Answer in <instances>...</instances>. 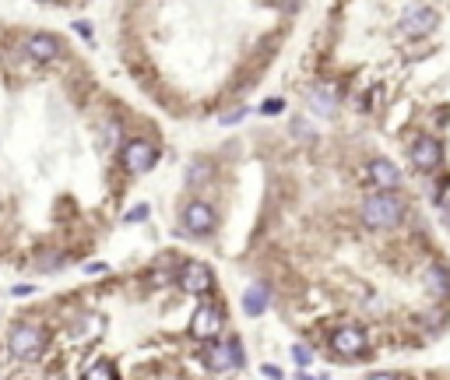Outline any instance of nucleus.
<instances>
[{"mask_svg": "<svg viewBox=\"0 0 450 380\" xmlns=\"http://www.w3.org/2000/svg\"><path fill=\"white\" fill-rule=\"evenodd\" d=\"M401 219H405V201L384 187L363 201V222L370 229H394Z\"/></svg>", "mask_w": 450, "mask_h": 380, "instance_id": "nucleus-1", "label": "nucleus"}, {"mask_svg": "<svg viewBox=\"0 0 450 380\" xmlns=\"http://www.w3.org/2000/svg\"><path fill=\"white\" fill-rule=\"evenodd\" d=\"M201 363L211 374H225V370L243 367L246 360H243V345L236 338H208L204 349H201Z\"/></svg>", "mask_w": 450, "mask_h": 380, "instance_id": "nucleus-2", "label": "nucleus"}, {"mask_svg": "<svg viewBox=\"0 0 450 380\" xmlns=\"http://www.w3.org/2000/svg\"><path fill=\"white\" fill-rule=\"evenodd\" d=\"M7 349H11V356L21 360V363L39 360L42 349H46V331L35 328V324H18V328L11 331V338H7Z\"/></svg>", "mask_w": 450, "mask_h": 380, "instance_id": "nucleus-3", "label": "nucleus"}, {"mask_svg": "<svg viewBox=\"0 0 450 380\" xmlns=\"http://www.w3.org/2000/svg\"><path fill=\"white\" fill-rule=\"evenodd\" d=\"M180 222H183V233H190V236H208V233H215V226H218V212H215L208 201H197V197H194V201L183 208Z\"/></svg>", "mask_w": 450, "mask_h": 380, "instance_id": "nucleus-4", "label": "nucleus"}, {"mask_svg": "<svg viewBox=\"0 0 450 380\" xmlns=\"http://www.w3.org/2000/svg\"><path fill=\"white\" fill-rule=\"evenodd\" d=\"M120 162H123L127 173H148V169L158 162V148H155L151 141H144V137H134V141L123 145Z\"/></svg>", "mask_w": 450, "mask_h": 380, "instance_id": "nucleus-5", "label": "nucleus"}, {"mask_svg": "<svg viewBox=\"0 0 450 380\" xmlns=\"http://www.w3.org/2000/svg\"><path fill=\"white\" fill-rule=\"evenodd\" d=\"M180 289L187 293V296H208L211 293V286H215V278H211V268L208 264H201V261H187L183 268H180Z\"/></svg>", "mask_w": 450, "mask_h": 380, "instance_id": "nucleus-6", "label": "nucleus"}, {"mask_svg": "<svg viewBox=\"0 0 450 380\" xmlns=\"http://www.w3.org/2000/svg\"><path fill=\"white\" fill-rule=\"evenodd\" d=\"M190 335H194L197 342H208V338H218V335H222V310H218V303L197 307V314H194V321H190Z\"/></svg>", "mask_w": 450, "mask_h": 380, "instance_id": "nucleus-7", "label": "nucleus"}, {"mask_svg": "<svg viewBox=\"0 0 450 380\" xmlns=\"http://www.w3.org/2000/svg\"><path fill=\"white\" fill-rule=\"evenodd\" d=\"M440 25V14L433 11V7H408L405 14H401V32L405 35H430L433 28Z\"/></svg>", "mask_w": 450, "mask_h": 380, "instance_id": "nucleus-8", "label": "nucleus"}, {"mask_svg": "<svg viewBox=\"0 0 450 380\" xmlns=\"http://www.w3.org/2000/svg\"><path fill=\"white\" fill-rule=\"evenodd\" d=\"M440 159H444V148H440L437 137H430V134L415 137V145H412V162H415V169L433 173V169L440 166Z\"/></svg>", "mask_w": 450, "mask_h": 380, "instance_id": "nucleus-9", "label": "nucleus"}, {"mask_svg": "<svg viewBox=\"0 0 450 380\" xmlns=\"http://www.w3.org/2000/svg\"><path fill=\"white\" fill-rule=\"evenodd\" d=\"M331 349H335L338 356H345V360L363 356V353H366V331H363V328H338V331L331 335Z\"/></svg>", "mask_w": 450, "mask_h": 380, "instance_id": "nucleus-10", "label": "nucleus"}, {"mask_svg": "<svg viewBox=\"0 0 450 380\" xmlns=\"http://www.w3.org/2000/svg\"><path fill=\"white\" fill-rule=\"evenodd\" d=\"M25 53H28L32 60H39V63H49V60H56V56L63 53V46H60L56 35H49V32H35V35L25 39Z\"/></svg>", "mask_w": 450, "mask_h": 380, "instance_id": "nucleus-11", "label": "nucleus"}, {"mask_svg": "<svg viewBox=\"0 0 450 380\" xmlns=\"http://www.w3.org/2000/svg\"><path fill=\"white\" fill-rule=\"evenodd\" d=\"M306 102H310V109H313L317 116H335V109H338V95H335V88H327V85H313L310 95H306Z\"/></svg>", "mask_w": 450, "mask_h": 380, "instance_id": "nucleus-12", "label": "nucleus"}, {"mask_svg": "<svg viewBox=\"0 0 450 380\" xmlns=\"http://www.w3.org/2000/svg\"><path fill=\"white\" fill-rule=\"evenodd\" d=\"M370 176H373V183L384 187V190H394V187L401 183V169H398L394 162H387V159H373V162H370Z\"/></svg>", "mask_w": 450, "mask_h": 380, "instance_id": "nucleus-13", "label": "nucleus"}, {"mask_svg": "<svg viewBox=\"0 0 450 380\" xmlns=\"http://www.w3.org/2000/svg\"><path fill=\"white\" fill-rule=\"evenodd\" d=\"M268 303H271V293H268L264 282H254V286L243 293V310H246L250 317H261V314L268 310Z\"/></svg>", "mask_w": 450, "mask_h": 380, "instance_id": "nucleus-14", "label": "nucleus"}, {"mask_svg": "<svg viewBox=\"0 0 450 380\" xmlns=\"http://www.w3.org/2000/svg\"><path fill=\"white\" fill-rule=\"evenodd\" d=\"M426 289H430L437 300H447L450 296V271L444 264H430V268H426Z\"/></svg>", "mask_w": 450, "mask_h": 380, "instance_id": "nucleus-15", "label": "nucleus"}, {"mask_svg": "<svg viewBox=\"0 0 450 380\" xmlns=\"http://www.w3.org/2000/svg\"><path fill=\"white\" fill-rule=\"evenodd\" d=\"M116 377V367L109 363V360H99L92 370H88V380H113Z\"/></svg>", "mask_w": 450, "mask_h": 380, "instance_id": "nucleus-16", "label": "nucleus"}, {"mask_svg": "<svg viewBox=\"0 0 450 380\" xmlns=\"http://www.w3.org/2000/svg\"><path fill=\"white\" fill-rule=\"evenodd\" d=\"M282 109H285V99H264V102H261V113H264V116H278Z\"/></svg>", "mask_w": 450, "mask_h": 380, "instance_id": "nucleus-17", "label": "nucleus"}, {"mask_svg": "<svg viewBox=\"0 0 450 380\" xmlns=\"http://www.w3.org/2000/svg\"><path fill=\"white\" fill-rule=\"evenodd\" d=\"M292 360H296V363H299V367L306 370V367L313 363V353H310L306 345H292Z\"/></svg>", "mask_w": 450, "mask_h": 380, "instance_id": "nucleus-18", "label": "nucleus"}, {"mask_svg": "<svg viewBox=\"0 0 450 380\" xmlns=\"http://www.w3.org/2000/svg\"><path fill=\"white\" fill-rule=\"evenodd\" d=\"M148 212H151L148 204H137V208H130V212L123 215V222H130V226H134V222H144V219H148Z\"/></svg>", "mask_w": 450, "mask_h": 380, "instance_id": "nucleus-19", "label": "nucleus"}, {"mask_svg": "<svg viewBox=\"0 0 450 380\" xmlns=\"http://www.w3.org/2000/svg\"><path fill=\"white\" fill-rule=\"evenodd\" d=\"M74 32H77V35H85V39H92V28H88V21H74Z\"/></svg>", "mask_w": 450, "mask_h": 380, "instance_id": "nucleus-20", "label": "nucleus"}, {"mask_svg": "<svg viewBox=\"0 0 450 380\" xmlns=\"http://www.w3.org/2000/svg\"><path fill=\"white\" fill-rule=\"evenodd\" d=\"M246 116V109H236V113H229V116H222V123H239Z\"/></svg>", "mask_w": 450, "mask_h": 380, "instance_id": "nucleus-21", "label": "nucleus"}, {"mask_svg": "<svg viewBox=\"0 0 450 380\" xmlns=\"http://www.w3.org/2000/svg\"><path fill=\"white\" fill-rule=\"evenodd\" d=\"M261 374H264V377H282V370H278V367H261Z\"/></svg>", "mask_w": 450, "mask_h": 380, "instance_id": "nucleus-22", "label": "nucleus"}]
</instances>
